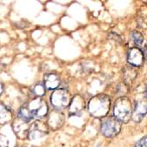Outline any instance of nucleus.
<instances>
[{
	"instance_id": "nucleus-19",
	"label": "nucleus",
	"mask_w": 147,
	"mask_h": 147,
	"mask_svg": "<svg viewBox=\"0 0 147 147\" xmlns=\"http://www.w3.org/2000/svg\"><path fill=\"white\" fill-rule=\"evenodd\" d=\"M146 142H147V138L146 137H144L142 138L140 140H138L137 143H136V145L135 147H146Z\"/></svg>"
},
{
	"instance_id": "nucleus-4",
	"label": "nucleus",
	"mask_w": 147,
	"mask_h": 147,
	"mask_svg": "<svg viewBox=\"0 0 147 147\" xmlns=\"http://www.w3.org/2000/svg\"><path fill=\"white\" fill-rule=\"evenodd\" d=\"M122 123L114 116L106 117L101 123L100 131L106 138H113L121 131Z\"/></svg>"
},
{
	"instance_id": "nucleus-13",
	"label": "nucleus",
	"mask_w": 147,
	"mask_h": 147,
	"mask_svg": "<svg viewBox=\"0 0 147 147\" xmlns=\"http://www.w3.org/2000/svg\"><path fill=\"white\" fill-rule=\"evenodd\" d=\"M12 118V114L6 106L0 104V123L6 124Z\"/></svg>"
},
{
	"instance_id": "nucleus-8",
	"label": "nucleus",
	"mask_w": 147,
	"mask_h": 147,
	"mask_svg": "<svg viewBox=\"0 0 147 147\" xmlns=\"http://www.w3.org/2000/svg\"><path fill=\"white\" fill-rule=\"evenodd\" d=\"M64 119V115L61 111L57 109H53L48 118V127H49L53 130H57L63 126Z\"/></svg>"
},
{
	"instance_id": "nucleus-12",
	"label": "nucleus",
	"mask_w": 147,
	"mask_h": 147,
	"mask_svg": "<svg viewBox=\"0 0 147 147\" xmlns=\"http://www.w3.org/2000/svg\"><path fill=\"white\" fill-rule=\"evenodd\" d=\"M146 115V102L138 101L135 105V109H132L131 117L135 122L139 123Z\"/></svg>"
},
{
	"instance_id": "nucleus-16",
	"label": "nucleus",
	"mask_w": 147,
	"mask_h": 147,
	"mask_svg": "<svg viewBox=\"0 0 147 147\" xmlns=\"http://www.w3.org/2000/svg\"><path fill=\"white\" fill-rule=\"evenodd\" d=\"M131 38L133 40V42H134V43L138 46H140L143 44L144 42V35L138 32V31H133L132 34H131Z\"/></svg>"
},
{
	"instance_id": "nucleus-1",
	"label": "nucleus",
	"mask_w": 147,
	"mask_h": 147,
	"mask_svg": "<svg viewBox=\"0 0 147 147\" xmlns=\"http://www.w3.org/2000/svg\"><path fill=\"white\" fill-rule=\"evenodd\" d=\"M111 106V100L109 95L97 94L92 97L88 103V111L94 117L101 118L109 114Z\"/></svg>"
},
{
	"instance_id": "nucleus-5",
	"label": "nucleus",
	"mask_w": 147,
	"mask_h": 147,
	"mask_svg": "<svg viewBox=\"0 0 147 147\" xmlns=\"http://www.w3.org/2000/svg\"><path fill=\"white\" fill-rule=\"evenodd\" d=\"M26 107H28V110L30 111L34 118H42L45 115H47L49 111V108L46 101L39 97L31 100L26 105Z\"/></svg>"
},
{
	"instance_id": "nucleus-9",
	"label": "nucleus",
	"mask_w": 147,
	"mask_h": 147,
	"mask_svg": "<svg viewBox=\"0 0 147 147\" xmlns=\"http://www.w3.org/2000/svg\"><path fill=\"white\" fill-rule=\"evenodd\" d=\"M29 128H30L29 123L26 122L25 120L20 118L19 116H17V118L14 120L12 124V129L14 130V133L20 138H25L26 137H28Z\"/></svg>"
},
{
	"instance_id": "nucleus-11",
	"label": "nucleus",
	"mask_w": 147,
	"mask_h": 147,
	"mask_svg": "<svg viewBox=\"0 0 147 147\" xmlns=\"http://www.w3.org/2000/svg\"><path fill=\"white\" fill-rule=\"evenodd\" d=\"M44 86L47 90H56L61 84V78L56 73H48L44 76Z\"/></svg>"
},
{
	"instance_id": "nucleus-7",
	"label": "nucleus",
	"mask_w": 147,
	"mask_h": 147,
	"mask_svg": "<svg viewBox=\"0 0 147 147\" xmlns=\"http://www.w3.org/2000/svg\"><path fill=\"white\" fill-rule=\"evenodd\" d=\"M49 132V127L47 124L41 121H36L30 125L28 137L31 140H36L46 136Z\"/></svg>"
},
{
	"instance_id": "nucleus-20",
	"label": "nucleus",
	"mask_w": 147,
	"mask_h": 147,
	"mask_svg": "<svg viewBox=\"0 0 147 147\" xmlns=\"http://www.w3.org/2000/svg\"><path fill=\"white\" fill-rule=\"evenodd\" d=\"M3 91H4V86H3V84L1 82H0V95L2 94Z\"/></svg>"
},
{
	"instance_id": "nucleus-15",
	"label": "nucleus",
	"mask_w": 147,
	"mask_h": 147,
	"mask_svg": "<svg viewBox=\"0 0 147 147\" xmlns=\"http://www.w3.org/2000/svg\"><path fill=\"white\" fill-rule=\"evenodd\" d=\"M18 116H19L20 118L25 120L26 122H28V123L31 121V120L34 119L33 115H31L30 111L28 110V107H26V105L21 107V109H20V111H19Z\"/></svg>"
},
{
	"instance_id": "nucleus-10",
	"label": "nucleus",
	"mask_w": 147,
	"mask_h": 147,
	"mask_svg": "<svg viewBox=\"0 0 147 147\" xmlns=\"http://www.w3.org/2000/svg\"><path fill=\"white\" fill-rule=\"evenodd\" d=\"M144 56L143 51L138 48L133 47L128 52V62L130 65L134 67H140L144 62Z\"/></svg>"
},
{
	"instance_id": "nucleus-14",
	"label": "nucleus",
	"mask_w": 147,
	"mask_h": 147,
	"mask_svg": "<svg viewBox=\"0 0 147 147\" xmlns=\"http://www.w3.org/2000/svg\"><path fill=\"white\" fill-rule=\"evenodd\" d=\"M137 75H138V73L133 67H128V66H126V67L123 69V77H124V79L127 83L132 82L133 80L136 78Z\"/></svg>"
},
{
	"instance_id": "nucleus-18",
	"label": "nucleus",
	"mask_w": 147,
	"mask_h": 147,
	"mask_svg": "<svg viewBox=\"0 0 147 147\" xmlns=\"http://www.w3.org/2000/svg\"><path fill=\"white\" fill-rule=\"evenodd\" d=\"M8 138L3 135V134H0V147H8Z\"/></svg>"
},
{
	"instance_id": "nucleus-2",
	"label": "nucleus",
	"mask_w": 147,
	"mask_h": 147,
	"mask_svg": "<svg viewBox=\"0 0 147 147\" xmlns=\"http://www.w3.org/2000/svg\"><path fill=\"white\" fill-rule=\"evenodd\" d=\"M132 115V103L127 97L118 98L114 106V117L121 123H127Z\"/></svg>"
},
{
	"instance_id": "nucleus-17",
	"label": "nucleus",
	"mask_w": 147,
	"mask_h": 147,
	"mask_svg": "<svg viewBox=\"0 0 147 147\" xmlns=\"http://www.w3.org/2000/svg\"><path fill=\"white\" fill-rule=\"evenodd\" d=\"M34 93L37 96V97H42L45 94V86L43 84H41L39 83L37 84L34 87V90H33Z\"/></svg>"
},
{
	"instance_id": "nucleus-3",
	"label": "nucleus",
	"mask_w": 147,
	"mask_h": 147,
	"mask_svg": "<svg viewBox=\"0 0 147 147\" xmlns=\"http://www.w3.org/2000/svg\"><path fill=\"white\" fill-rule=\"evenodd\" d=\"M71 100V92L65 88H60L55 90L52 92L50 97L51 104L57 110L65 109L66 107L69 106Z\"/></svg>"
},
{
	"instance_id": "nucleus-21",
	"label": "nucleus",
	"mask_w": 147,
	"mask_h": 147,
	"mask_svg": "<svg viewBox=\"0 0 147 147\" xmlns=\"http://www.w3.org/2000/svg\"><path fill=\"white\" fill-rule=\"evenodd\" d=\"M98 147H100V145H99V146H98Z\"/></svg>"
},
{
	"instance_id": "nucleus-6",
	"label": "nucleus",
	"mask_w": 147,
	"mask_h": 147,
	"mask_svg": "<svg viewBox=\"0 0 147 147\" xmlns=\"http://www.w3.org/2000/svg\"><path fill=\"white\" fill-rule=\"evenodd\" d=\"M69 105H70L69 108L70 116H79L85 111L86 103L85 99L81 95L77 94L73 98H71V100Z\"/></svg>"
}]
</instances>
